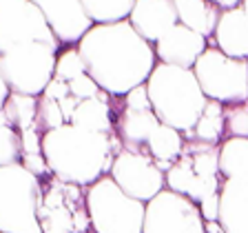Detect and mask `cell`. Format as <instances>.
Masks as SVG:
<instances>
[{
    "instance_id": "15",
    "label": "cell",
    "mask_w": 248,
    "mask_h": 233,
    "mask_svg": "<svg viewBox=\"0 0 248 233\" xmlns=\"http://www.w3.org/2000/svg\"><path fill=\"white\" fill-rule=\"evenodd\" d=\"M219 227L224 233H248V173L222 182Z\"/></svg>"
},
{
    "instance_id": "24",
    "label": "cell",
    "mask_w": 248,
    "mask_h": 233,
    "mask_svg": "<svg viewBox=\"0 0 248 233\" xmlns=\"http://www.w3.org/2000/svg\"><path fill=\"white\" fill-rule=\"evenodd\" d=\"M84 11L93 25H118L131 18L133 0H84Z\"/></svg>"
},
{
    "instance_id": "14",
    "label": "cell",
    "mask_w": 248,
    "mask_h": 233,
    "mask_svg": "<svg viewBox=\"0 0 248 233\" xmlns=\"http://www.w3.org/2000/svg\"><path fill=\"white\" fill-rule=\"evenodd\" d=\"M129 22L149 45H157L173 27L180 25L175 0H138Z\"/></svg>"
},
{
    "instance_id": "25",
    "label": "cell",
    "mask_w": 248,
    "mask_h": 233,
    "mask_svg": "<svg viewBox=\"0 0 248 233\" xmlns=\"http://www.w3.org/2000/svg\"><path fill=\"white\" fill-rule=\"evenodd\" d=\"M80 76H87V69H84V62L78 53V47H67L58 53V62H56V73L53 78L62 80V83H73Z\"/></svg>"
},
{
    "instance_id": "5",
    "label": "cell",
    "mask_w": 248,
    "mask_h": 233,
    "mask_svg": "<svg viewBox=\"0 0 248 233\" xmlns=\"http://www.w3.org/2000/svg\"><path fill=\"white\" fill-rule=\"evenodd\" d=\"M87 209L93 233H142L146 204L133 200L104 176L87 189Z\"/></svg>"
},
{
    "instance_id": "33",
    "label": "cell",
    "mask_w": 248,
    "mask_h": 233,
    "mask_svg": "<svg viewBox=\"0 0 248 233\" xmlns=\"http://www.w3.org/2000/svg\"><path fill=\"white\" fill-rule=\"evenodd\" d=\"M42 96H46V98H51V100H64L67 96H71V91H69V84L67 83H62V80H56L53 78L51 83H49V87L45 89V93Z\"/></svg>"
},
{
    "instance_id": "8",
    "label": "cell",
    "mask_w": 248,
    "mask_h": 233,
    "mask_svg": "<svg viewBox=\"0 0 248 233\" xmlns=\"http://www.w3.org/2000/svg\"><path fill=\"white\" fill-rule=\"evenodd\" d=\"M206 100L224 107L248 102V60L224 56L217 47H208L193 67Z\"/></svg>"
},
{
    "instance_id": "26",
    "label": "cell",
    "mask_w": 248,
    "mask_h": 233,
    "mask_svg": "<svg viewBox=\"0 0 248 233\" xmlns=\"http://www.w3.org/2000/svg\"><path fill=\"white\" fill-rule=\"evenodd\" d=\"M64 124H69V122L64 118V114H62L60 102L46 98V96H40L38 98V127H40L42 135L49 133V131L60 129Z\"/></svg>"
},
{
    "instance_id": "34",
    "label": "cell",
    "mask_w": 248,
    "mask_h": 233,
    "mask_svg": "<svg viewBox=\"0 0 248 233\" xmlns=\"http://www.w3.org/2000/svg\"><path fill=\"white\" fill-rule=\"evenodd\" d=\"M11 96V91L7 89V84H5V80L0 78V124H7V118H5V102H7V98Z\"/></svg>"
},
{
    "instance_id": "12",
    "label": "cell",
    "mask_w": 248,
    "mask_h": 233,
    "mask_svg": "<svg viewBox=\"0 0 248 233\" xmlns=\"http://www.w3.org/2000/svg\"><path fill=\"white\" fill-rule=\"evenodd\" d=\"M36 5L40 7L46 25L60 45L78 47L95 27L80 0H36Z\"/></svg>"
},
{
    "instance_id": "27",
    "label": "cell",
    "mask_w": 248,
    "mask_h": 233,
    "mask_svg": "<svg viewBox=\"0 0 248 233\" xmlns=\"http://www.w3.org/2000/svg\"><path fill=\"white\" fill-rule=\"evenodd\" d=\"M22 158L20 133L9 124H0V169L9 165H18Z\"/></svg>"
},
{
    "instance_id": "21",
    "label": "cell",
    "mask_w": 248,
    "mask_h": 233,
    "mask_svg": "<svg viewBox=\"0 0 248 233\" xmlns=\"http://www.w3.org/2000/svg\"><path fill=\"white\" fill-rule=\"evenodd\" d=\"M248 173V138H226L219 145V176L222 180Z\"/></svg>"
},
{
    "instance_id": "17",
    "label": "cell",
    "mask_w": 248,
    "mask_h": 233,
    "mask_svg": "<svg viewBox=\"0 0 248 233\" xmlns=\"http://www.w3.org/2000/svg\"><path fill=\"white\" fill-rule=\"evenodd\" d=\"M160 124L162 122L153 111H133V109L122 107V111L115 118V133L126 151L146 153L149 138Z\"/></svg>"
},
{
    "instance_id": "32",
    "label": "cell",
    "mask_w": 248,
    "mask_h": 233,
    "mask_svg": "<svg viewBox=\"0 0 248 233\" xmlns=\"http://www.w3.org/2000/svg\"><path fill=\"white\" fill-rule=\"evenodd\" d=\"M200 213L204 217V222H219V193L213 198H206L204 202L197 204Z\"/></svg>"
},
{
    "instance_id": "30",
    "label": "cell",
    "mask_w": 248,
    "mask_h": 233,
    "mask_svg": "<svg viewBox=\"0 0 248 233\" xmlns=\"http://www.w3.org/2000/svg\"><path fill=\"white\" fill-rule=\"evenodd\" d=\"M124 107L133 109V111H153V109H151V98H149L146 84H140V87L131 89V91L124 96Z\"/></svg>"
},
{
    "instance_id": "20",
    "label": "cell",
    "mask_w": 248,
    "mask_h": 233,
    "mask_svg": "<svg viewBox=\"0 0 248 233\" xmlns=\"http://www.w3.org/2000/svg\"><path fill=\"white\" fill-rule=\"evenodd\" d=\"M224 104L215 102V100H208L206 109L202 118L197 120L195 129L184 133V140H197V142H204V145H215L219 147L226 138V122H224Z\"/></svg>"
},
{
    "instance_id": "36",
    "label": "cell",
    "mask_w": 248,
    "mask_h": 233,
    "mask_svg": "<svg viewBox=\"0 0 248 233\" xmlns=\"http://www.w3.org/2000/svg\"><path fill=\"white\" fill-rule=\"evenodd\" d=\"M242 9H244V14H246V18H248V0H242Z\"/></svg>"
},
{
    "instance_id": "23",
    "label": "cell",
    "mask_w": 248,
    "mask_h": 233,
    "mask_svg": "<svg viewBox=\"0 0 248 233\" xmlns=\"http://www.w3.org/2000/svg\"><path fill=\"white\" fill-rule=\"evenodd\" d=\"M2 111H5L7 124L18 133H25L29 129H40L38 127V98L11 93Z\"/></svg>"
},
{
    "instance_id": "35",
    "label": "cell",
    "mask_w": 248,
    "mask_h": 233,
    "mask_svg": "<svg viewBox=\"0 0 248 233\" xmlns=\"http://www.w3.org/2000/svg\"><path fill=\"white\" fill-rule=\"evenodd\" d=\"M206 233H224L219 222H206Z\"/></svg>"
},
{
    "instance_id": "16",
    "label": "cell",
    "mask_w": 248,
    "mask_h": 233,
    "mask_svg": "<svg viewBox=\"0 0 248 233\" xmlns=\"http://www.w3.org/2000/svg\"><path fill=\"white\" fill-rule=\"evenodd\" d=\"M208 47H217L224 56L235 60H248V18L242 5L219 14V22Z\"/></svg>"
},
{
    "instance_id": "18",
    "label": "cell",
    "mask_w": 248,
    "mask_h": 233,
    "mask_svg": "<svg viewBox=\"0 0 248 233\" xmlns=\"http://www.w3.org/2000/svg\"><path fill=\"white\" fill-rule=\"evenodd\" d=\"M69 124L95 131V133H115V118H113V107H111V96L107 91H102L98 98L82 100L76 107Z\"/></svg>"
},
{
    "instance_id": "9",
    "label": "cell",
    "mask_w": 248,
    "mask_h": 233,
    "mask_svg": "<svg viewBox=\"0 0 248 233\" xmlns=\"http://www.w3.org/2000/svg\"><path fill=\"white\" fill-rule=\"evenodd\" d=\"M27 42H42L60 49L40 7L29 0H0V56Z\"/></svg>"
},
{
    "instance_id": "7",
    "label": "cell",
    "mask_w": 248,
    "mask_h": 233,
    "mask_svg": "<svg viewBox=\"0 0 248 233\" xmlns=\"http://www.w3.org/2000/svg\"><path fill=\"white\" fill-rule=\"evenodd\" d=\"M38 222L42 233H89L91 217L87 209V189L53 176L45 178L38 202Z\"/></svg>"
},
{
    "instance_id": "10",
    "label": "cell",
    "mask_w": 248,
    "mask_h": 233,
    "mask_svg": "<svg viewBox=\"0 0 248 233\" xmlns=\"http://www.w3.org/2000/svg\"><path fill=\"white\" fill-rule=\"evenodd\" d=\"M142 233H206V222L193 200L164 189L146 202Z\"/></svg>"
},
{
    "instance_id": "31",
    "label": "cell",
    "mask_w": 248,
    "mask_h": 233,
    "mask_svg": "<svg viewBox=\"0 0 248 233\" xmlns=\"http://www.w3.org/2000/svg\"><path fill=\"white\" fill-rule=\"evenodd\" d=\"M20 165L25 166L29 173H33L36 178H49L51 176V171H49V165H46L45 155L42 153H25L20 158Z\"/></svg>"
},
{
    "instance_id": "29",
    "label": "cell",
    "mask_w": 248,
    "mask_h": 233,
    "mask_svg": "<svg viewBox=\"0 0 248 233\" xmlns=\"http://www.w3.org/2000/svg\"><path fill=\"white\" fill-rule=\"evenodd\" d=\"M69 91H71V96L76 100H91V98H98L100 93H102V89L95 84V80H93L91 76H80L78 80H73V83H69Z\"/></svg>"
},
{
    "instance_id": "6",
    "label": "cell",
    "mask_w": 248,
    "mask_h": 233,
    "mask_svg": "<svg viewBox=\"0 0 248 233\" xmlns=\"http://www.w3.org/2000/svg\"><path fill=\"white\" fill-rule=\"evenodd\" d=\"M60 49L42 42H27L0 56V78L18 96L40 98L56 73Z\"/></svg>"
},
{
    "instance_id": "22",
    "label": "cell",
    "mask_w": 248,
    "mask_h": 233,
    "mask_svg": "<svg viewBox=\"0 0 248 233\" xmlns=\"http://www.w3.org/2000/svg\"><path fill=\"white\" fill-rule=\"evenodd\" d=\"M182 149H184V135L169 124H160L146 145V153L155 162H173V165L182 155Z\"/></svg>"
},
{
    "instance_id": "13",
    "label": "cell",
    "mask_w": 248,
    "mask_h": 233,
    "mask_svg": "<svg viewBox=\"0 0 248 233\" xmlns=\"http://www.w3.org/2000/svg\"><path fill=\"white\" fill-rule=\"evenodd\" d=\"M153 49L157 62L162 65L193 69L200 56L208 49V40L195 31L186 29L184 25H175L157 45H153Z\"/></svg>"
},
{
    "instance_id": "3",
    "label": "cell",
    "mask_w": 248,
    "mask_h": 233,
    "mask_svg": "<svg viewBox=\"0 0 248 233\" xmlns=\"http://www.w3.org/2000/svg\"><path fill=\"white\" fill-rule=\"evenodd\" d=\"M146 89L151 109L157 120L177 129L182 135L195 129L208 102L193 69H180L157 62L151 78L146 80Z\"/></svg>"
},
{
    "instance_id": "2",
    "label": "cell",
    "mask_w": 248,
    "mask_h": 233,
    "mask_svg": "<svg viewBox=\"0 0 248 233\" xmlns=\"http://www.w3.org/2000/svg\"><path fill=\"white\" fill-rule=\"evenodd\" d=\"M122 149L118 133H95L76 124H64L42 135V155L51 176L84 189L111 173L115 155Z\"/></svg>"
},
{
    "instance_id": "11",
    "label": "cell",
    "mask_w": 248,
    "mask_h": 233,
    "mask_svg": "<svg viewBox=\"0 0 248 233\" xmlns=\"http://www.w3.org/2000/svg\"><path fill=\"white\" fill-rule=\"evenodd\" d=\"M111 180L133 200L151 202L166 189V176L157 169L149 153H135L122 149L111 166Z\"/></svg>"
},
{
    "instance_id": "28",
    "label": "cell",
    "mask_w": 248,
    "mask_h": 233,
    "mask_svg": "<svg viewBox=\"0 0 248 233\" xmlns=\"http://www.w3.org/2000/svg\"><path fill=\"white\" fill-rule=\"evenodd\" d=\"M224 122H226V138H248V102L231 104L224 109Z\"/></svg>"
},
{
    "instance_id": "19",
    "label": "cell",
    "mask_w": 248,
    "mask_h": 233,
    "mask_svg": "<svg viewBox=\"0 0 248 233\" xmlns=\"http://www.w3.org/2000/svg\"><path fill=\"white\" fill-rule=\"evenodd\" d=\"M175 9L180 25L186 29L195 31L206 40H211L219 22V7L215 2H204V0H175Z\"/></svg>"
},
{
    "instance_id": "4",
    "label": "cell",
    "mask_w": 248,
    "mask_h": 233,
    "mask_svg": "<svg viewBox=\"0 0 248 233\" xmlns=\"http://www.w3.org/2000/svg\"><path fill=\"white\" fill-rule=\"evenodd\" d=\"M42 180L18 165L0 169V233H42L38 202Z\"/></svg>"
},
{
    "instance_id": "1",
    "label": "cell",
    "mask_w": 248,
    "mask_h": 233,
    "mask_svg": "<svg viewBox=\"0 0 248 233\" xmlns=\"http://www.w3.org/2000/svg\"><path fill=\"white\" fill-rule=\"evenodd\" d=\"M78 53L95 84L108 96L120 98L131 89L146 84L157 65L153 45L140 36L129 20L95 25L80 40Z\"/></svg>"
}]
</instances>
